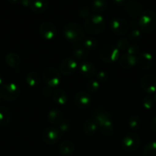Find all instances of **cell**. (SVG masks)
Masks as SVG:
<instances>
[{
	"label": "cell",
	"instance_id": "6da1fadb",
	"mask_svg": "<svg viewBox=\"0 0 156 156\" xmlns=\"http://www.w3.org/2000/svg\"><path fill=\"white\" fill-rule=\"evenodd\" d=\"M106 27L105 20L100 15H91L84 21V30L89 34H99L103 31Z\"/></svg>",
	"mask_w": 156,
	"mask_h": 156
},
{
	"label": "cell",
	"instance_id": "7a4b0ae2",
	"mask_svg": "<svg viewBox=\"0 0 156 156\" xmlns=\"http://www.w3.org/2000/svg\"><path fill=\"white\" fill-rule=\"evenodd\" d=\"M63 33L66 39L72 43H79L84 39V29L76 22H70L66 24Z\"/></svg>",
	"mask_w": 156,
	"mask_h": 156
},
{
	"label": "cell",
	"instance_id": "3957f363",
	"mask_svg": "<svg viewBox=\"0 0 156 156\" xmlns=\"http://www.w3.org/2000/svg\"><path fill=\"white\" fill-rule=\"evenodd\" d=\"M139 25L141 31L150 33L156 27V13L151 9L144 11L139 16Z\"/></svg>",
	"mask_w": 156,
	"mask_h": 156
},
{
	"label": "cell",
	"instance_id": "277c9868",
	"mask_svg": "<svg viewBox=\"0 0 156 156\" xmlns=\"http://www.w3.org/2000/svg\"><path fill=\"white\" fill-rule=\"evenodd\" d=\"M99 56L104 62L112 63L119 59L120 54L116 47L110 44H105L99 48Z\"/></svg>",
	"mask_w": 156,
	"mask_h": 156
},
{
	"label": "cell",
	"instance_id": "5b68a950",
	"mask_svg": "<svg viewBox=\"0 0 156 156\" xmlns=\"http://www.w3.org/2000/svg\"><path fill=\"white\" fill-rule=\"evenodd\" d=\"M19 95V87L14 83L4 84L0 88V97L6 101H14Z\"/></svg>",
	"mask_w": 156,
	"mask_h": 156
},
{
	"label": "cell",
	"instance_id": "8992f818",
	"mask_svg": "<svg viewBox=\"0 0 156 156\" xmlns=\"http://www.w3.org/2000/svg\"><path fill=\"white\" fill-rule=\"evenodd\" d=\"M61 74L54 67H48L43 73V80L50 88L57 87L61 82Z\"/></svg>",
	"mask_w": 156,
	"mask_h": 156
},
{
	"label": "cell",
	"instance_id": "52a82bcc",
	"mask_svg": "<svg viewBox=\"0 0 156 156\" xmlns=\"http://www.w3.org/2000/svg\"><path fill=\"white\" fill-rule=\"evenodd\" d=\"M140 137L136 133H128L122 139L121 146L126 152H133L140 145Z\"/></svg>",
	"mask_w": 156,
	"mask_h": 156
},
{
	"label": "cell",
	"instance_id": "ba28073f",
	"mask_svg": "<svg viewBox=\"0 0 156 156\" xmlns=\"http://www.w3.org/2000/svg\"><path fill=\"white\" fill-rule=\"evenodd\" d=\"M61 137V132L58 128L50 126L47 127L42 133V140L46 144L53 145L58 142Z\"/></svg>",
	"mask_w": 156,
	"mask_h": 156
},
{
	"label": "cell",
	"instance_id": "9c48e42d",
	"mask_svg": "<svg viewBox=\"0 0 156 156\" xmlns=\"http://www.w3.org/2000/svg\"><path fill=\"white\" fill-rule=\"evenodd\" d=\"M110 29L117 35H124L128 29L127 21L122 18H114L110 21Z\"/></svg>",
	"mask_w": 156,
	"mask_h": 156
},
{
	"label": "cell",
	"instance_id": "30bf717a",
	"mask_svg": "<svg viewBox=\"0 0 156 156\" xmlns=\"http://www.w3.org/2000/svg\"><path fill=\"white\" fill-rule=\"evenodd\" d=\"M141 86L149 94L156 92V76L151 73L144 75L141 79Z\"/></svg>",
	"mask_w": 156,
	"mask_h": 156
},
{
	"label": "cell",
	"instance_id": "8fae6325",
	"mask_svg": "<svg viewBox=\"0 0 156 156\" xmlns=\"http://www.w3.org/2000/svg\"><path fill=\"white\" fill-rule=\"evenodd\" d=\"M39 34L45 40H51L56 36V27L50 21H44L39 27Z\"/></svg>",
	"mask_w": 156,
	"mask_h": 156
},
{
	"label": "cell",
	"instance_id": "7c38bea8",
	"mask_svg": "<svg viewBox=\"0 0 156 156\" xmlns=\"http://www.w3.org/2000/svg\"><path fill=\"white\" fill-rule=\"evenodd\" d=\"M77 69V62L74 59L67 58L62 60L60 65V71L64 76H70Z\"/></svg>",
	"mask_w": 156,
	"mask_h": 156
},
{
	"label": "cell",
	"instance_id": "4fadbf2b",
	"mask_svg": "<svg viewBox=\"0 0 156 156\" xmlns=\"http://www.w3.org/2000/svg\"><path fill=\"white\" fill-rule=\"evenodd\" d=\"M153 56L149 53H142L137 57L136 65L140 69L147 70L152 66Z\"/></svg>",
	"mask_w": 156,
	"mask_h": 156
},
{
	"label": "cell",
	"instance_id": "5bb4252c",
	"mask_svg": "<svg viewBox=\"0 0 156 156\" xmlns=\"http://www.w3.org/2000/svg\"><path fill=\"white\" fill-rule=\"evenodd\" d=\"M125 11L131 17L140 16L143 12V5L140 2L136 1H129L125 4Z\"/></svg>",
	"mask_w": 156,
	"mask_h": 156
},
{
	"label": "cell",
	"instance_id": "9a60e30c",
	"mask_svg": "<svg viewBox=\"0 0 156 156\" xmlns=\"http://www.w3.org/2000/svg\"><path fill=\"white\" fill-rule=\"evenodd\" d=\"M80 73L86 78H92L96 74V68L94 64L91 62H84L80 65Z\"/></svg>",
	"mask_w": 156,
	"mask_h": 156
},
{
	"label": "cell",
	"instance_id": "2e32d148",
	"mask_svg": "<svg viewBox=\"0 0 156 156\" xmlns=\"http://www.w3.org/2000/svg\"><path fill=\"white\" fill-rule=\"evenodd\" d=\"M74 102L76 107L79 108H85L90 105L91 102V98L88 93L81 91H79L75 96Z\"/></svg>",
	"mask_w": 156,
	"mask_h": 156
},
{
	"label": "cell",
	"instance_id": "e0dca14e",
	"mask_svg": "<svg viewBox=\"0 0 156 156\" xmlns=\"http://www.w3.org/2000/svg\"><path fill=\"white\" fill-rule=\"evenodd\" d=\"M119 65L123 69H131L136 65L137 57L128 53L122 54L119 57Z\"/></svg>",
	"mask_w": 156,
	"mask_h": 156
},
{
	"label": "cell",
	"instance_id": "ac0fdd59",
	"mask_svg": "<svg viewBox=\"0 0 156 156\" xmlns=\"http://www.w3.org/2000/svg\"><path fill=\"white\" fill-rule=\"evenodd\" d=\"M48 6L47 0H31L29 8L35 13H42Z\"/></svg>",
	"mask_w": 156,
	"mask_h": 156
},
{
	"label": "cell",
	"instance_id": "d6986e66",
	"mask_svg": "<svg viewBox=\"0 0 156 156\" xmlns=\"http://www.w3.org/2000/svg\"><path fill=\"white\" fill-rule=\"evenodd\" d=\"M48 122L52 125H60L64 120V116L61 111L59 110L53 109L48 113L47 115Z\"/></svg>",
	"mask_w": 156,
	"mask_h": 156
},
{
	"label": "cell",
	"instance_id": "ffe728a7",
	"mask_svg": "<svg viewBox=\"0 0 156 156\" xmlns=\"http://www.w3.org/2000/svg\"><path fill=\"white\" fill-rule=\"evenodd\" d=\"M99 124L94 118L89 119L84 123V130L87 135H93L97 131Z\"/></svg>",
	"mask_w": 156,
	"mask_h": 156
},
{
	"label": "cell",
	"instance_id": "44dd1931",
	"mask_svg": "<svg viewBox=\"0 0 156 156\" xmlns=\"http://www.w3.org/2000/svg\"><path fill=\"white\" fill-rule=\"evenodd\" d=\"M75 150V146L71 141L66 140L62 142L59 146V151L63 155L69 156L73 153Z\"/></svg>",
	"mask_w": 156,
	"mask_h": 156
},
{
	"label": "cell",
	"instance_id": "7402d4cb",
	"mask_svg": "<svg viewBox=\"0 0 156 156\" xmlns=\"http://www.w3.org/2000/svg\"><path fill=\"white\" fill-rule=\"evenodd\" d=\"M88 50H86L83 46L75 45L74 48L73 50V56L76 59H79V60H85L87 57H88Z\"/></svg>",
	"mask_w": 156,
	"mask_h": 156
},
{
	"label": "cell",
	"instance_id": "603a6c76",
	"mask_svg": "<svg viewBox=\"0 0 156 156\" xmlns=\"http://www.w3.org/2000/svg\"><path fill=\"white\" fill-rule=\"evenodd\" d=\"M11 113L6 107H0V126H7L11 121Z\"/></svg>",
	"mask_w": 156,
	"mask_h": 156
},
{
	"label": "cell",
	"instance_id": "cb8c5ba5",
	"mask_svg": "<svg viewBox=\"0 0 156 156\" xmlns=\"http://www.w3.org/2000/svg\"><path fill=\"white\" fill-rule=\"evenodd\" d=\"M53 100L58 105H64L67 103V95L62 89H58L53 93Z\"/></svg>",
	"mask_w": 156,
	"mask_h": 156
},
{
	"label": "cell",
	"instance_id": "d4e9b609",
	"mask_svg": "<svg viewBox=\"0 0 156 156\" xmlns=\"http://www.w3.org/2000/svg\"><path fill=\"white\" fill-rule=\"evenodd\" d=\"M94 119L97 121L98 124L103 123L106 120H111L110 119V115L106 110L104 109H96L95 110Z\"/></svg>",
	"mask_w": 156,
	"mask_h": 156
},
{
	"label": "cell",
	"instance_id": "484cf974",
	"mask_svg": "<svg viewBox=\"0 0 156 156\" xmlns=\"http://www.w3.org/2000/svg\"><path fill=\"white\" fill-rule=\"evenodd\" d=\"M41 77L36 72H30L26 76V82L31 87H35L39 85Z\"/></svg>",
	"mask_w": 156,
	"mask_h": 156
},
{
	"label": "cell",
	"instance_id": "4316f807",
	"mask_svg": "<svg viewBox=\"0 0 156 156\" xmlns=\"http://www.w3.org/2000/svg\"><path fill=\"white\" fill-rule=\"evenodd\" d=\"M6 62L10 67L15 68L19 66L21 62V58L18 54L15 53H10L6 55Z\"/></svg>",
	"mask_w": 156,
	"mask_h": 156
},
{
	"label": "cell",
	"instance_id": "83f0119b",
	"mask_svg": "<svg viewBox=\"0 0 156 156\" xmlns=\"http://www.w3.org/2000/svg\"><path fill=\"white\" fill-rule=\"evenodd\" d=\"M99 127L101 132L106 136L113 135V132H114V126H113L111 120H106V121L99 124Z\"/></svg>",
	"mask_w": 156,
	"mask_h": 156
},
{
	"label": "cell",
	"instance_id": "f1b7e54d",
	"mask_svg": "<svg viewBox=\"0 0 156 156\" xmlns=\"http://www.w3.org/2000/svg\"><path fill=\"white\" fill-rule=\"evenodd\" d=\"M143 153L145 156H156V141L147 143L144 147Z\"/></svg>",
	"mask_w": 156,
	"mask_h": 156
},
{
	"label": "cell",
	"instance_id": "f546056e",
	"mask_svg": "<svg viewBox=\"0 0 156 156\" xmlns=\"http://www.w3.org/2000/svg\"><path fill=\"white\" fill-rule=\"evenodd\" d=\"M83 47L87 50H93L97 47V41L94 37H88L84 40Z\"/></svg>",
	"mask_w": 156,
	"mask_h": 156
},
{
	"label": "cell",
	"instance_id": "4dcf8cb0",
	"mask_svg": "<svg viewBox=\"0 0 156 156\" xmlns=\"http://www.w3.org/2000/svg\"><path fill=\"white\" fill-rule=\"evenodd\" d=\"M107 7L106 0H93L92 8L96 12H102Z\"/></svg>",
	"mask_w": 156,
	"mask_h": 156
},
{
	"label": "cell",
	"instance_id": "1f68e13d",
	"mask_svg": "<svg viewBox=\"0 0 156 156\" xmlns=\"http://www.w3.org/2000/svg\"><path fill=\"white\" fill-rule=\"evenodd\" d=\"M128 126L130 127V129H139L141 126V120L139 118V117L136 115H132V117H130V118L128 119Z\"/></svg>",
	"mask_w": 156,
	"mask_h": 156
},
{
	"label": "cell",
	"instance_id": "d6a6232c",
	"mask_svg": "<svg viewBox=\"0 0 156 156\" xmlns=\"http://www.w3.org/2000/svg\"><path fill=\"white\" fill-rule=\"evenodd\" d=\"M142 32L138 28H133L129 34V40L132 42L137 43L142 39Z\"/></svg>",
	"mask_w": 156,
	"mask_h": 156
},
{
	"label": "cell",
	"instance_id": "836d02e7",
	"mask_svg": "<svg viewBox=\"0 0 156 156\" xmlns=\"http://www.w3.org/2000/svg\"><path fill=\"white\" fill-rule=\"evenodd\" d=\"M87 91H89L90 92H96L99 90V83L97 80H95V79H91V80L89 81L87 83Z\"/></svg>",
	"mask_w": 156,
	"mask_h": 156
},
{
	"label": "cell",
	"instance_id": "e575fe53",
	"mask_svg": "<svg viewBox=\"0 0 156 156\" xmlns=\"http://www.w3.org/2000/svg\"><path fill=\"white\" fill-rule=\"evenodd\" d=\"M129 47V42L128 40L125 37H122L118 41L117 44H116V48L120 51H123V50H127V49Z\"/></svg>",
	"mask_w": 156,
	"mask_h": 156
},
{
	"label": "cell",
	"instance_id": "d590c367",
	"mask_svg": "<svg viewBox=\"0 0 156 156\" xmlns=\"http://www.w3.org/2000/svg\"><path fill=\"white\" fill-rule=\"evenodd\" d=\"M154 101L152 98L149 97V96H146L143 98L142 100V106L144 107V108L146 110H150L153 108L154 106Z\"/></svg>",
	"mask_w": 156,
	"mask_h": 156
},
{
	"label": "cell",
	"instance_id": "8d00e7d4",
	"mask_svg": "<svg viewBox=\"0 0 156 156\" xmlns=\"http://www.w3.org/2000/svg\"><path fill=\"white\" fill-rule=\"evenodd\" d=\"M139 53H140V48L137 45H131L127 49V53L132 56H136L137 54H139Z\"/></svg>",
	"mask_w": 156,
	"mask_h": 156
},
{
	"label": "cell",
	"instance_id": "74e56055",
	"mask_svg": "<svg viewBox=\"0 0 156 156\" xmlns=\"http://www.w3.org/2000/svg\"><path fill=\"white\" fill-rule=\"evenodd\" d=\"M98 82H105L108 80V74L104 71H99L96 73Z\"/></svg>",
	"mask_w": 156,
	"mask_h": 156
},
{
	"label": "cell",
	"instance_id": "f35d334b",
	"mask_svg": "<svg viewBox=\"0 0 156 156\" xmlns=\"http://www.w3.org/2000/svg\"><path fill=\"white\" fill-rule=\"evenodd\" d=\"M79 14L81 17L83 18H88L90 16V12L87 7H82L79 9Z\"/></svg>",
	"mask_w": 156,
	"mask_h": 156
},
{
	"label": "cell",
	"instance_id": "ab89813d",
	"mask_svg": "<svg viewBox=\"0 0 156 156\" xmlns=\"http://www.w3.org/2000/svg\"><path fill=\"white\" fill-rule=\"evenodd\" d=\"M69 129H70V124H69L68 122L66 121V120H63L61 123V124H60L59 129H61V132H66Z\"/></svg>",
	"mask_w": 156,
	"mask_h": 156
},
{
	"label": "cell",
	"instance_id": "60d3db41",
	"mask_svg": "<svg viewBox=\"0 0 156 156\" xmlns=\"http://www.w3.org/2000/svg\"><path fill=\"white\" fill-rule=\"evenodd\" d=\"M42 94H44L45 97H49V96L51 95L52 90L50 89V88H48V87H45V88H43Z\"/></svg>",
	"mask_w": 156,
	"mask_h": 156
},
{
	"label": "cell",
	"instance_id": "b9f144b4",
	"mask_svg": "<svg viewBox=\"0 0 156 156\" xmlns=\"http://www.w3.org/2000/svg\"><path fill=\"white\" fill-rule=\"evenodd\" d=\"M150 127H151V130L156 133V117H154V118L152 119V120L151 121V123H150Z\"/></svg>",
	"mask_w": 156,
	"mask_h": 156
},
{
	"label": "cell",
	"instance_id": "7bdbcfd3",
	"mask_svg": "<svg viewBox=\"0 0 156 156\" xmlns=\"http://www.w3.org/2000/svg\"><path fill=\"white\" fill-rule=\"evenodd\" d=\"M30 1L31 0H19V2L24 7H29V5H30Z\"/></svg>",
	"mask_w": 156,
	"mask_h": 156
},
{
	"label": "cell",
	"instance_id": "ee69618b",
	"mask_svg": "<svg viewBox=\"0 0 156 156\" xmlns=\"http://www.w3.org/2000/svg\"><path fill=\"white\" fill-rule=\"evenodd\" d=\"M113 2H114L115 3H116V4L120 5V4H123V3L125 2V0H113Z\"/></svg>",
	"mask_w": 156,
	"mask_h": 156
},
{
	"label": "cell",
	"instance_id": "f6af8a7d",
	"mask_svg": "<svg viewBox=\"0 0 156 156\" xmlns=\"http://www.w3.org/2000/svg\"><path fill=\"white\" fill-rule=\"evenodd\" d=\"M9 2L10 3H12V4H15V3H17L18 2H19V0H9Z\"/></svg>",
	"mask_w": 156,
	"mask_h": 156
},
{
	"label": "cell",
	"instance_id": "bcb514c9",
	"mask_svg": "<svg viewBox=\"0 0 156 156\" xmlns=\"http://www.w3.org/2000/svg\"><path fill=\"white\" fill-rule=\"evenodd\" d=\"M3 85V79H2V78H1L0 77V86H2Z\"/></svg>",
	"mask_w": 156,
	"mask_h": 156
},
{
	"label": "cell",
	"instance_id": "7dc6e473",
	"mask_svg": "<svg viewBox=\"0 0 156 156\" xmlns=\"http://www.w3.org/2000/svg\"><path fill=\"white\" fill-rule=\"evenodd\" d=\"M154 101L156 102V94H154Z\"/></svg>",
	"mask_w": 156,
	"mask_h": 156
}]
</instances>
